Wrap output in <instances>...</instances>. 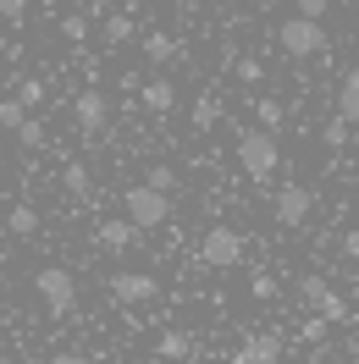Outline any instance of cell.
Returning <instances> with one entry per match:
<instances>
[{
    "label": "cell",
    "mask_w": 359,
    "mask_h": 364,
    "mask_svg": "<svg viewBox=\"0 0 359 364\" xmlns=\"http://www.w3.org/2000/svg\"><path fill=\"white\" fill-rule=\"evenodd\" d=\"M232 149H238V166H244V177H254V182H271L276 171H282V149H276V133L244 127Z\"/></svg>",
    "instance_id": "6da1fadb"
},
{
    "label": "cell",
    "mask_w": 359,
    "mask_h": 364,
    "mask_svg": "<svg viewBox=\"0 0 359 364\" xmlns=\"http://www.w3.org/2000/svg\"><path fill=\"white\" fill-rule=\"evenodd\" d=\"M33 293H39V304H45L50 315H72L78 309V276L67 265H45V271L33 276Z\"/></svg>",
    "instance_id": "7a4b0ae2"
},
{
    "label": "cell",
    "mask_w": 359,
    "mask_h": 364,
    "mask_svg": "<svg viewBox=\"0 0 359 364\" xmlns=\"http://www.w3.org/2000/svg\"><path fill=\"white\" fill-rule=\"evenodd\" d=\"M244 232L238 227H210L199 237V265H210V271H232V265H244Z\"/></svg>",
    "instance_id": "3957f363"
},
{
    "label": "cell",
    "mask_w": 359,
    "mask_h": 364,
    "mask_svg": "<svg viewBox=\"0 0 359 364\" xmlns=\"http://www.w3.org/2000/svg\"><path fill=\"white\" fill-rule=\"evenodd\" d=\"M122 215H128L138 232H144V227H160V221H172V193H155V188H144V182H138V188L122 193Z\"/></svg>",
    "instance_id": "277c9868"
},
{
    "label": "cell",
    "mask_w": 359,
    "mask_h": 364,
    "mask_svg": "<svg viewBox=\"0 0 359 364\" xmlns=\"http://www.w3.org/2000/svg\"><path fill=\"white\" fill-rule=\"evenodd\" d=\"M276 45L288 50L293 61H304V55H326V28H321V23H310V17H298V11H293L288 23L276 28Z\"/></svg>",
    "instance_id": "5b68a950"
},
{
    "label": "cell",
    "mask_w": 359,
    "mask_h": 364,
    "mask_svg": "<svg viewBox=\"0 0 359 364\" xmlns=\"http://www.w3.org/2000/svg\"><path fill=\"white\" fill-rule=\"evenodd\" d=\"M298 304H304L310 315L332 320V326H343V320H348V304H343V293H337L326 276H304V282H298Z\"/></svg>",
    "instance_id": "8992f818"
},
{
    "label": "cell",
    "mask_w": 359,
    "mask_h": 364,
    "mask_svg": "<svg viewBox=\"0 0 359 364\" xmlns=\"http://www.w3.org/2000/svg\"><path fill=\"white\" fill-rule=\"evenodd\" d=\"M271 215L282 221V227H304L315 215V193L304 188V182H282L276 193H271Z\"/></svg>",
    "instance_id": "52a82bcc"
},
{
    "label": "cell",
    "mask_w": 359,
    "mask_h": 364,
    "mask_svg": "<svg viewBox=\"0 0 359 364\" xmlns=\"http://www.w3.org/2000/svg\"><path fill=\"white\" fill-rule=\"evenodd\" d=\"M72 122H78V133H105V122H111V100L100 89H83L78 100H72Z\"/></svg>",
    "instance_id": "ba28073f"
},
{
    "label": "cell",
    "mask_w": 359,
    "mask_h": 364,
    "mask_svg": "<svg viewBox=\"0 0 359 364\" xmlns=\"http://www.w3.org/2000/svg\"><path fill=\"white\" fill-rule=\"evenodd\" d=\"M111 298L116 304H150V298H160V282L144 271H116L111 276Z\"/></svg>",
    "instance_id": "9c48e42d"
},
{
    "label": "cell",
    "mask_w": 359,
    "mask_h": 364,
    "mask_svg": "<svg viewBox=\"0 0 359 364\" xmlns=\"http://www.w3.org/2000/svg\"><path fill=\"white\" fill-rule=\"evenodd\" d=\"M282 359V337L276 331H254V337L238 342V353H232V364H276Z\"/></svg>",
    "instance_id": "30bf717a"
},
{
    "label": "cell",
    "mask_w": 359,
    "mask_h": 364,
    "mask_svg": "<svg viewBox=\"0 0 359 364\" xmlns=\"http://www.w3.org/2000/svg\"><path fill=\"white\" fill-rule=\"evenodd\" d=\"M94 243H100V249H111V254H128V249L138 243V227L128 221V215H111V221H100Z\"/></svg>",
    "instance_id": "8fae6325"
},
{
    "label": "cell",
    "mask_w": 359,
    "mask_h": 364,
    "mask_svg": "<svg viewBox=\"0 0 359 364\" xmlns=\"http://www.w3.org/2000/svg\"><path fill=\"white\" fill-rule=\"evenodd\" d=\"M138 100H144V111L166 116L177 105V83H172V77H150V83H138Z\"/></svg>",
    "instance_id": "7c38bea8"
},
{
    "label": "cell",
    "mask_w": 359,
    "mask_h": 364,
    "mask_svg": "<svg viewBox=\"0 0 359 364\" xmlns=\"http://www.w3.org/2000/svg\"><path fill=\"white\" fill-rule=\"evenodd\" d=\"M337 116H343L348 127H359V67H348L337 77Z\"/></svg>",
    "instance_id": "4fadbf2b"
},
{
    "label": "cell",
    "mask_w": 359,
    "mask_h": 364,
    "mask_svg": "<svg viewBox=\"0 0 359 364\" xmlns=\"http://www.w3.org/2000/svg\"><path fill=\"white\" fill-rule=\"evenodd\" d=\"M282 122H288V105H282L276 94H254V127H260V133H276Z\"/></svg>",
    "instance_id": "5bb4252c"
},
{
    "label": "cell",
    "mask_w": 359,
    "mask_h": 364,
    "mask_svg": "<svg viewBox=\"0 0 359 364\" xmlns=\"http://www.w3.org/2000/svg\"><path fill=\"white\" fill-rule=\"evenodd\" d=\"M188 353H194V337H188V331H160V342H155V359H188Z\"/></svg>",
    "instance_id": "9a60e30c"
},
{
    "label": "cell",
    "mask_w": 359,
    "mask_h": 364,
    "mask_svg": "<svg viewBox=\"0 0 359 364\" xmlns=\"http://www.w3.org/2000/svg\"><path fill=\"white\" fill-rule=\"evenodd\" d=\"M144 55H150L155 67H166V61L177 55V39H172L166 28H155V33H144Z\"/></svg>",
    "instance_id": "2e32d148"
},
{
    "label": "cell",
    "mask_w": 359,
    "mask_h": 364,
    "mask_svg": "<svg viewBox=\"0 0 359 364\" xmlns=\"http://www.w3.org/2000/svg\"><path fill=\"white\" fill-rule=\"evenodd\" d=\"M100 33H105V45H128V39H133V33H138V23H133V17H128V11H111Z\"/></svg>",
    "instance_id": "e0dca14e"
},
{
    "label": "cell",
    "mask_w": 359,
    "mask_h": 364,
    "mask_svg": "<svg viewBox=\"0 0 359 364\" xmlns=\"http://www.w3.org/2000/svg\"><path fill=\"white\" fill-rule=\"evenodd\" d=\"M6 227L17 232V237H33V232H39V210L33 205H11L6 210Z\"/></svg>",
    "instance_id": "ac0fdd59"
},
{
    "label": "cell",
    "mask_w": 359,
    "mask_h": 364,
    "mask_svg": "<svg viewBox=\"0 0 359 364\" xmlns=\"http://www.w3.org/2000/svg\"><path fill=\"white\" fill-rule=\"evenodd\" d=\"M0 127H6V133H23L28 127V105L23 100H0Z\"/></svg>",
    "instance_id": "d6986e66"
},
{
    "label": "cell",
    "mask_w": 359,
    "mask_h": 364,
    "mask_svg": "<svg viewBox=\"0 0 359 364\" xmlns=\"http://www.w3.org/2000/svg\"><path fill=\"white\" fill-rule=\"evenodd\" d=\"M216 116H222L216 94H199V100H194V127H216Z\"/></svg>",
    "instance_id": "ffe728a7"
},
{
    "label": "cell",
    "mask_w": 359,
    "mask_h": 364,
    "mask_svg": "<svg viewBox=\"0 0 359 364\" xmlns=\"http://www.w3.org/2000/svg\"><path fill=\"white\" fill-rule=\"evenodd\" d=\"M144 188H155V193H172V188H177V171H172V166H150V171H144Z\"/></svg>",
    "instance_id": "44dd1931"
},
{
    "label": "cell",
    "mask_w": 359,
    "mask_h": 364,
    "mask_svg": "<svg viewBox=\"0 0 359 364\" xmlns=\"http://www.w3.org/2000/svg\"><path fill=\"white\" fill-rule=\"evenodd\" d=\"M238 83H266V67H260V55H238Z\"/></svg>",
    "instance_id": "7402d4cb"
},
{
    "label": "cell",
    "mask_w": 359,
    "mask_h": 364,
    "mask_svg": "<svg viewBox=\"0 0 359 364\" xmlns=\"http://www.w3.org/2000/svg\"><path fill=\"white\" fill-rule=\"evenodd\" d=\"M321 144H326V149H343V144H348V122H343V116H332V122L321 127Z\"/></svg>",
    "instance_id": "603a6c76"
},
{
    "label": "cell",
    "mask_w": 359,
    "mask_h": 364,
    "mask_svg": "<svg viewBox=\"0 0 359 364\" xmlns=\"http://www.w3.org/2000/svg\"><path fill=\"white\" fill-rule=\"evenodd\" d=\"M249 293L260 298V304H271V298L282 293V287H276V276H266V271H254V276H249Z\"/></svg>",
    "instance_id": "cb8c5ba5"
},
{
    "label": "cell",
    "mask_w": 359,
    "mask_h": 364,
    "mask_svg": "<svg viewBox=\"0 0 359 364\" xmlns=\"http://www.w3.org/2000/svg\"><path fill=\"white\" fill-rule=\"evenodd\" d=\"M326 331H332V320H321V315L298 320V337H304V342H326Z\"/></svg>",
    "instance_id": "d4e9b609"
},
{
    "label": "cell",
    "mask_w": 359,
    "mask_h": 364,
    "mask_svg": "<svg viewBox=\"0 0 359 364\" xmlns=\"http://www.w3.org/2000/svg\"><path fill=\"white\" fill-rule=\"evenodd\" d=\"M61 182H67V193H89V166H78V160H72L67 171H61Z\"/></svg>",
    "instance_id": "484cf974"
},
{
    "label": "cell",
    "mask_w": 359,
    "mask_h": 364,
    "mask_svg": "<svg viewBox=\"0 0 359 364\" xmlns=\"http://www.w3.org/2000/svg\"><path fill=\"white\" fill-rule=\"evenodd\" d=\"M17 100H23V105H39V100H45V83H39V77H17Z\"/></svg>",
    "instance_id": "4316f807"
},
{
    "label": "cell",
    "mask_w": 359,
    "mask_h": 364,
    "mask_svg": "<svg viewBox=\"0 0 359 364\" xmlns=\"http://www.w3.org/2000/svg\"><path fill=\"white\" fill-rule=\"evenodd\" d=\"M61 39L83 45V39H89V23H83V17H61Z\"/></svg>",
    "instance_id": "83f0119b"
},
{
    "label": "cell",
    "mask_w": 359,
    "mask_h": 364,
    "mask_svg": "<svg viewBox=\"0 0 359 364\" xmlns=\"http://www.w3.org/2000/svg\"><path fill=\"white\" fill-rule=\"evenodd\" d=\"M17 138H23V149H45V127H39L33 116H28V127H23Z\"/></svg>",
    "instance_id": "f1b7e54d"
},
{
    "label": "cell",
    "mask_w": 359,
    "mask_h": 364,
    "mask_svg": "<svg viewBox=\"0 0 359 364\" xmlns=\"http://www.w3.org/2000/svg\"><path fill=\"white\" fill-rule=\"evenodd\" d=\"M0 17H6V23H23V17H28V0H0Z\"/></svg>",
    "instance_id": "f546056e"
},
{
    "label": "cell",
    "mask_w": 359,
    "mask_h": 364,
    "mask_svg": "<svg viewBox=\"0 0 359 364\" xmlns=\"http://www.w3.org/2000/svg\"><path fill=\"white\" fill-rule=\"evenodd\" d=\"M326 6H332V0H298V17H310V23H321V17H326Z\"/></svg>",
    "instance_id": "4dcf8cb0"
},
{
    "label": "cell",
    "mask_w": 359,
    "mask_h": 364,
    "mask_svg": "<svg viewBox=\"0 0 359 364\" xmlns=\"http://www.w3.org/2000/svg\"><path fill=\"white\" fill-rule=\"evenodd\" d=\"M45 364H94V359H89V353H72V348H67V353H50Z\"/></svg>",
    "instance_id": "1f68e13d"
},
{
    "label": "cell",
    "mask_w": 359,
    "mask_h": 364,
    "mask_svg": "<svg viewBox=\"0 0 359 364\" xmlns=\"http://www.w3.org/2000/svg\"><path fill=\"white\" fill-rule=\"evenodd\" d=\"M343 259H359V227L348 232V237H343Z\"/></svg>",
    "instance_id": "d6a6232c"
},
{
    "label": "cell",
    "mask_w": 359,
    "mask_h": 364,
    "mask_svg": "<svg viewBox=\"0 0 359 364\" xmlns=\"http://www.w3.org/2000/svg\"><path fill=\"white\" fill-rule=\"evenodd\" d=\"M0 276H6V249H0Z\"/></svg>",
    "instance_id": "836d02e7"
},
{
    "label": "cell",
    "mask_w": 359,
    "mask_h": 364,
    "mask_svg": "<svg viewBox=\"0 0 359 364\" xmlns=\"http://www.w3.org/2000/svg\"><path fill=\"white\" fill-rule=\"evenodd\" d=\"M0 171H6V149H0Z\"/></svg>",
    "instance_id": "e575fe53"
},
{
    "label": "cell",
    "mask_w": 359,
    "mask_h": 364,
    "mask_svg": "<svg viewBox=\"0 0 359 364\" xmlns=\"http://www.w3.org/2000/svg\"><path fill=\"white\" fill-rule=\"evenodd\" d=\"M0 77H6V61H0Z\"/></svg>",
    "instance_id": "d590c367"
}]
</instances>
